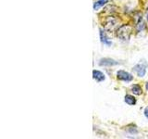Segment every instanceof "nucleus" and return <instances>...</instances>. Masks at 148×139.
<instances>
[{"label":"nucleus","mask_w":148,"mask_h":139,"mask_svg":"<svg viewBox=\"0 0 148 139\" xmlns=\"http://www.w3.org/2000/svg\"><path fill=\"white\" fill-rule=\"evenodd\" d=\"M132 70L137 73V75L139 77H143V76L145 75V73H146L145 66V65H143V64H137V65H135Z\"/></svg>","instance_id":"nucleus-3"},{"label":"nucleus","mask_w":148,"mask_h":139,"mask_svg":"<svg viewBox=\"0 0 148 139\" xmlns=\"http://www.w3.org/2000/svg\"><path fill=\"white\" fill-rule=\"evenodd\" d=\"M132 34V27L129 25H124L118 30V36L122 40H128Z\"/></svg>","instance_id":"nucleus-1"},{"label":"nucleus","mask_w":148,"mask_h":139,"mask_svg":"<svg viewBox=\"0 0 148 139\" xmlns=\"http://www.w3.org/2000/svg\"><path fill=\"white\" fill-rule=\"evenodd\" d=\"M92 77H94V79L97 82H103L106 79V76L103 72H101L99 71H95V70L92 72Z\"/></svg>","instance_id":"nucleus-5"},{"label":"nucleus","mask_w":148,"mask_h":139,"mask_svg":"<svg viewBox=\"0 0 148 139\" xmlns=\"http://www.w3.org/2000/svg\"><path fill=\"white\" fill-rule=\"evenodd\" d=\"M145 117L148 119V107L145 109Z\"/></svg>","instance_id":"nucleus-10"},{"label":"nucleus","mask_w":148,"mask_h":139,"mask_svg":"<svg viewBox=\"0 0 148 139\" xmlns=\"http://www.w3.org/2000/svg\"><path fill=\"white\" fill-rule=\"evenodd\" d=\"M145 87H146V90L148 91V82L146 83V85H145Z\"/></svg>","instance_id":"nucleus-11"},{"label":"nucleus","mask_w":148,"mask_h":139,"mask_svg":"<svg viewBox=\"0 0 148 139\" xmlns=\"http://www.w3.org/2000/svg\"><path fill=\"white\" fill-rule=\"evenodd\" d=\"M132 92L133 93L134 95H137V96H140L143 91H142V87L138 85H134L132 86Z\"/></svg>","instance_id":"nucleus-8"},{"label":"nucleus","mask_w":148,"mask_h":139,"mask_svg":"<svg viewBox=\"0 0 148 139\" xmlns=\"http://www.w3.org/2000/svg\"><path fill=\"white\" fill-rule=\"evenodd\" d=\"M106 2H108V0H99V1H97V2L95 3V5H94V8H95V9L99 8L100 7L104 6V5H105Z\"/></svg>","instance_id":"nucleus-9"},{"label":"nucleus","mask_w":148,"mask_h":139,"mask_svg":"<svg viewBox=\"0 0 148 139\" xmlns=\"http://www.w3.org/2000/svg\"><path fill=\"white\" fill-rule=\"evenodd\" d=\"M117 78L120 81H124V82H131L132 81L133 76L131 73H129L125 71H119L117 72Z\"/></svg>","instance_id":"nucleus-2"},{"label":"nucleus","mask_w":148,"mask_h":139,"mask_svg":"<svg viewBox=\"0 0 148 139\" xmlns=\"http://www.w3.org/2000/svg\"><path fill=\"white\" fill-rule=\"evenodd\" d=\"M100 38H101V42L102 43H104L105 45H111V42L108 40V36L106 35L104 31H100Z\"/></svg>","instance_id":"nucleus-7"},{"label":"nucleus","mask_w":148,"mask_h":139,"mask_svg":"<svg viewBox=\"0 0 148 139\" xmlns=\"http://www.w3.org/2000/svg\"><path fill=\"white\" fill-rule=\"evenodd\" d=\"M125 102L128 104V105H135L136 104V99L135 97H134L133 96H131V95H126L125 96Z\"/></svg>","instance_id":"nucleus-6"},{"label":"nucleus","mask_w":148,"mask_h":139,"mask_svg":"<svg viewBox=\"0 0 148 139\" xmlns=\"http://www.w3.org/2000/svg\"><path fill=\"white\" fill-rule=\"evenodd\" d=\"M146 18H147V21H148V9H147V12H146Z\"/></svg>","instance_id":"nucleus-12"},{"label":"nucleus","mask_w":148,"mask_h":139,"mask_svg":"<svg viewBox=\"0 0 148 139\" xmlns=\"http://www.w3.org/2000/svg\"><path fill=\"white\" fill-rule=\"evenodd\" d=\"M119 61H116V60L112 58H102L99 61L100 66H115V65H118Z\"/></svg>","instance_id":"nucleus-4"}]
</instances>
